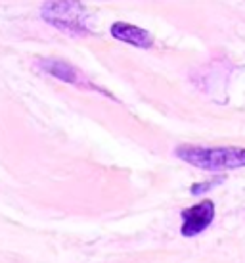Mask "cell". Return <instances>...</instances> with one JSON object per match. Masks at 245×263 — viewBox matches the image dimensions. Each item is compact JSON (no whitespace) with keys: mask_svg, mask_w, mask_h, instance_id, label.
I'll return each instance as SVG.
<instances>
[{"mask_svg":"<svg viewBox=\"0 0 245 263\" xmlns=\"http://www.w3.org/2000/svg\"><path fill=\"white\" fill-rule=\"evenodd\" d=\"M174 152L182 161H186L194 167L207 169V171H226V169L245 167V148H205L182 144Z\"/></svg>","mask_w":245,"mask_h":263,"instance_id":"cell-1","label":"cell"},{"mask_svg":"<svg viewBox=\"0 0 245 263\" xmlns=\"http://www.w3.org/2000/svg\"><path fill=\"white\" fill-rule=\"evenodd\" d=\"M44 22L73 35H88V12L80 0H46L43 10Z\"/></svg>","mask_w":245,"mask_h":263,"instance_id":"cell-2","label":"cell"},{"mask_svg":"<svg viewBox=\"0 0 245 263\" xmlns=\"http://www.w3.org/2000/svg\"><path fill=\"white\" fill-rule=\"evenodd\" d=\"M215 219V202L203 200L182 212V236H195L203 233Z\"/></svg>","mask_w":245,"mask_h":263,"instance_id":"cell-3","label":"cell"},{"mask_svg":"<svg viewBox=\"0 0 245 263\" xmlns=\"http://www.w3.org/2000/svg\"><path fill=\"white\" fill-rule=\"evenodd\" d=\"M111 35L117 39V41H122V43H129L132 46H138V48H152L153 46V37L142 27H136V25H130V23L125 22H115L111 25Z\"/></svg>","mask_w":245,"mask_h":263,"instance_id":"cell-4","label":"cell"},{"mask_svg":"<svg viewBox=\"0 0 245 263\" xmlns=\"http://www.w3.org/2000/svg\"><path fill=\"white\" fill-rule=\"evenodd\" d=\"M43 64V69L46 73L54 75V77H58V79L65 81V83H71V85H79V87H88V88H96L94 85L87 83V79L83 77V75L75 69L73 66H69L67 62H62V60H43L40 62ZM98 90V88H96Z\"/></svg>","mask_w":245,"mask_h":263,"instance_id":"cell-5","label":"cell"},{"mask_svg":"<svg viewBox=\"0 0 245 263\" xmlns=\"http://www.w3.org/2000/svg\"><path fill=\"white\" fill-rule=\"evenodd\" d=\"M224 177H220V179H216V181H209V183H201V184H194L192 186V194H199V192H205V190H209L211 186H215V184L222 183Z\"/></svg>","mask_w":245,"mask_h":263,"instance_id":"cell-6","label":"cell"}]
</instances>
